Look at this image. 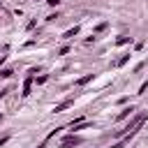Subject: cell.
I'll return each instance as SVG.
<instances>
[{
    "label": "cell",
    "instance_id": "6da1fadb",
    "mask_svg": "<svg viewBox=\"0 0 148 148\" xmlns=\"http://www.w3.org/2000/svg\"><path fill=\"white\" fill-rule=\"evenodd\" d=\"M81 143H83V139L76 136V134H67V136L60 139V148H74V146H81Z\"/></svg>",
    "mask_w": 148,
    "mask_h": 148
},
{
    "label": "cell",
    "instance_id": "7a4b0ae2",
    "mask_svg": "<svg viewBox=\"0 0 148 148\" xmlns=\"http://www.w3.org/2000/svg\"><path fill=\"white\" fill-rule=\"evenodd\" d=\"M88 127H92V120H74V123L69 125V132H72V134H76V132L88 130Z\"/></svg>",
    "mask_w": 148,
    "mask_h": 148
},
{
    "label": "cell",
    "instance_id": "3957f363",
    "mask_svg": "<svg viewBox=\"0 0 148 148\" xmlns=\"http://www.w3.org/2000/svg\"><path fill=\"white\" fill-rule=\"evenodd\" d=\"M72 106H74V97H67V99H62L60 104H56L53 111H56V113H62V111H67V109H72Z\"/></svg>",
    "mask_w": 148,
    "mask_h": 148
},
{
    "label": "cell",
    "instance_id": "277c9868",
    "mask_svg": "<svg viewBox=\"0 0 148 148\" xmlns=\"http://www.w3.org/2000/svg\"><path fill=\"white\" fill-rule=\"evenodd\" d=\"M32 83H35V79H32V76H25V81H23V90H21V95H23V97H28V95H30Z\"/></svg>",
    "mask_w": 148,
    "mask_h": 148
},
{
    "label": "cell",
    "instance_id": "5b68a950",
    "mask_svg": "<svg viewBox=\"0 0 148 148\" xmlns=\"http://www.w3.org/2000/svg\"><path fill=\"white\" fill-rule=\"evenodd\" d=\"M95 79V74H83L81 79H76V86H86V83H90Z\"/></svg>",
    "mask_w": 148,
    "mask_h": 148
},
{
    "label": "cell",
    "instance_id": "8992f818",
    "mask_svg": "<svg viewBox=\"0 0 148 148\" xmlns=\"http://www.w3.org/2000/svg\"><path fill=\"white\" fill-rule=\"evenodd\" d=\"M132 111H134V106H125V109H123V111H120V113L116 116V120H123V118H127V116H130Z\"/></svg>",
    "mask_w": 148,
    "mask_h": 148
},
{
    "label": "cell",
    "instance_id": "52a82bcc",
    "mask_svg": "<svg viewBox=\"0 0 148 148\" xmlns=\"http://www.w3.org/2000/svg\"><path fill=\"white\" fill-rule=\"evenodd\" d=\"M76 35H79V25H74V28H69V30H67V32H65L62 37H65V39H72V37H76Z\"/></svg>",
    "mask_w": 148,
    "mask_h": 148
},
{
    "label": "cell",
    "instance_id": "ba28073f",
    "mask_svg": "<svg viewBox=\"0 0 148 148\" xmlns=\"http://www.w3.org/2000/svg\"><path fill=\"white\" fill-rule=\"evenodd\" d=\"M123 44H132V37H127V35H120V37L116 39V46H123Z\"/></svg>",
    "mask_w": 148,
    "mask_h": 148
},
{
    "label": "cell",
    "instance_id": "9c48e42d",
    "mask_svg": "<svg viewBox=\"0 0 148 148\" xmlns=\"http://www.w3.org/2000/svg\"><path fill=\"white\" fill-rule=\"evenodd\" d=\"M106 28H109V23H106V21H102V23H97V25H95V32H92V35H99V32H104Z\"/></svg>",
    "mask_w": 148,
    "mask_h": 148
},
{
    "label": "cell",
    "instance_id": "30bf717a",
    "mask_svg": "<svg viewBox=\"0 0 148 148\" xmlns=\"http://www.w3.org/2000/svg\"><path fill=\"white\" fill-rule=\"evenodd\" d=\"M12 74H14V69H12V67H5V69H0V79H12Z\"/></svg>",
    "mask_w": 148,
    "mask_h": 148
},
{
    "label": "cell",
    "instance_id": "8fae6325",
    "mask_svg": "<svg viewBox=\"0 0 148 148\" xmlns=\"http://www.w3.org/2000/svg\"><path fill=\"white\" fill-rule=\"evenodd\" d=\"M46 81H49V74H42V76H37V79H35V83H37V86H42V83H46Z\"/></svg>",
    "mask_w": 148,
    "mask_h": 148
},
{
    "label": "cell",
    "instance_id": "7c38bea8",
    "mask_svg": "<svg viewBox=\"0 0 148 148\" xmlns=\"http://www.w3.org/2000/svg\"><path fill=\"white\" fill-rule=\"evenodd\" d=\"M146 90H148V81H143V83H141V86H139V95H143V92H146Z\"/></svg>",
    "mask_w": 148,
    "mask_h": 148
},
{
    "label": "cell",
    "instance_id": "4fadbf2b",
    "mask_svg": "<svg viewBox=\"0 0 148 148\" xmlns=\"http://www.w3.org/2000/svg\"><path fill=\"white\" fill-rule=\"evenodd\" d=\"M35 25H37V21H35V18H30V21H28V25H25V30H32Z\"/></svg>",
    "mask_w": 148,
    "mask_h": 148
},
{
    "label": "cell",
    "instance_id": "5bb4252c",
    "mask_svg": "<svg viewBox=\"0 0 148 148\" xmlns=\"http://www.w3.org/2000/svg\"><path fill=\"white\" fill-rule=\"evenodd\" d=\"M37 72H39V67H30V69H28V76H35Z\"/></svg>",
    "mask_w": 148,
    "mask_h": 148
},
{
    "label": "cell",
    "instance_id": "9a60e30c",
    "mask_svg": "<svg viewBox=\"0 0 148 148\" xmlns=\"http://www.w3.org/2000/svg\"><path fill=\"white\" fill-rule=\"evenodd\" d=\"M65 53H69V46H62V49L58 51V56H65Z\"/></svg>",
    "mask_w": 148,
    "mask_h": 148
},
{
    "label": "cell",
    "instance_id": "2e32d148",
    "mask_svg": "<svg viewBox=\"0 0 148 148\" xmlns=\"http://www.w3.org/2000/svg\"><path fill=\"white\" fill-rule=\"evenodd\" d=\"M7 92H9V88H2V90H0V99H2V97H7Z\"/></svg>",
    "mask_w": 148,
    "mask_h": 148
},
{
    "label": "cell",
    "instance_id": "e0dca14e",
    "mask_svg": "<svg viewBox=\"0 0 148 148\" xmlns=\"http://www.w3.org/2000/svg\"><path fill=\"white\" fill-rule=\"evenodd\" d=\"M7 141H9V136H0V146H5Z\"/></svg>",
    "mask_w": 148,
    "mask_h": 148
},
{
    "label": "cell",
    "instance_id": "ac0fdd59",
    "mask_svg": "<svg viewBox=\"0 0 148 148\" xmlns=\"http://www.w3.org/2000/svg\"><path fill=\"white\" fill-rule=\"evenodd\" d=\"M46 2H49V5H51V7H56V5H58V2H60V0H46Z\"/></svg>",
    "mask_w": 148,
    "mask_h": 148
},
{
    "label": "cell",
    "instance_id": "d6986e66",
    "mask_svg": "<svg viewBox=\"0 0 148 148\" xmlns=\"http://www.w3.org/2000/svg\"><path fill=\"white\" fill-rule=\"evenodd\" d=\"M2 118H5V116H2V113H0V123H2Z\"/></svg>",
    "mask_w": 148,
    "mask_h": 148
},
{
    "label": "cell",
    "instance_id": "ffe728a7",
    "mask_svg": "<svg viewBox=\"0 0 148 148\" xmlns=\"http://www.w3.org/2000/svg\"><path fill=\"white\" fill-rule=\"evenodd\" d=\"M0 7H2V5H0Z\"/></svg>",
    "mask_w": 148,
    "mask_h": 148
}]
</instances>
